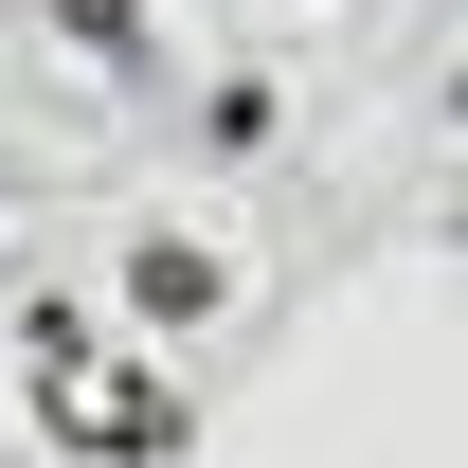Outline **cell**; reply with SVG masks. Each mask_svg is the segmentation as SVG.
I'll use <instances>...</instances> for the list:
<instances>
[{
    "instance_id": "7a4b0ae2",
    "label": "cell",
    "mask_w": 468,
    "mask_h": 468,
    "mask_svg": "<svg viewBox=\"0 0 468 468\" xmlns=\"http://www.w3.org/2000/svg\"><path fill=\"white\" fill-rule=\"evenodd\" d=\"M72 451H109V468H180V451H198V414H180L163 378H126V397L90 414V432H72Z\"/></svg>"
},
{
    "instance_id": "6da1fadb",
    "label": "cell",
    "mask_w": 468,
    "mask_h": 468,
    "mask_svg": "<svg viewBox=\"0 0 468 468\" xmlns=\"http://www.w3.org/2000/svg\"><path fill=\"white\" fill-rule=\"evenodd\" d=\"M217 289H234V271L198 252V234H144V252H126V306H144L163 343H180V324H217Z\"/></svg>"
},
{
    "instance_id": "3957f363",
    "label": "cell",
    "mask_w": 468,
    "mask_h": 468,
    "mask_svg": "<svg viewBox=\"0 0 468 468\" xmlns=\"http://www.w3.org/2000/svg\"><path fill=\"white\" fill-rule=\"evenodd\" d=\"M55 37H72V55H109V72H126V55H144V0H55Z\"/></svg>"
}]
</instances>
